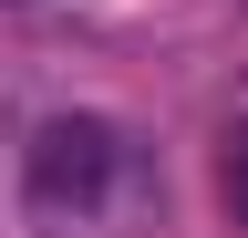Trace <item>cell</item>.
<instances>
[{
    "instance_id": "cell-1",
    "label": "cell",
    "mask_w": 248,
    "mask_h": 238,
    "mask_svg": "<svg viewBox=\"0 0 248 238\" xmlns=\"http://www.w3.org/2000/svg\"><path fill=\"white\" fill-rule=\"evenodd\" d=\"M21 207L31 238H145L166 207L155 145L114 114H42L21 145Z\"/></svg>"
},
{
    "instance_id": "cell-2",
    "label": "cell",
    "mask_w": 248,
    "mask_h": 238,
    "mask_svg": "<svg viewBox=\"0 0 248 238\" xmlns=\"http://www.w3.org/2000/svg\"><path fill=\"white\" fill-rule=\"evenodd\" d=\"M217 197H228V218L248 228V125L228 135V156H217Z\"/></svg>"
}]
</instances>
